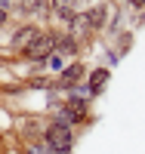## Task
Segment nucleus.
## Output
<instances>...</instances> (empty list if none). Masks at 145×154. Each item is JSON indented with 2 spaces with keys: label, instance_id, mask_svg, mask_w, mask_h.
<instances>
[{
  "label": "nucleus",
  "instance_id": "f257e3e1",
  "mask_svg": "<svg viewBox=\"0 0 145 154\" xmlns=\"http://www.w3.org/2000/svg\"><path fill=\"white\" fill-rule=\"evenodd\" d=\"M46 148L52 154H68L74 148V142H71V126L62 123V120L49 123V130H46Z\"/></svg>",
  "mask_w": 145,
  "mask_h": 154
},
{
  "label": "nucleus",
  "instance_id": "f03ea898",
  "mask_svg": "<svg viewBox=\"0 0 145 154\" xmlns=\"http://www.w3.org/2000/svg\"><path fill=\"white\" fill-rule=\"evenodd\" d=\"M52 49H56V37H49V34H37V40L25 49V56H28V59H46Z\"/></svg>",
  "mask_w": 145,
  "mask_h": 154
},
{
  "label": "nucleus",
  "instance_id": "7ed1b4c3",
  "mask_svg": "<svg viewBox=\"0 0 145 154\" xmlns=\"http://www.w3.org/2000/svg\"><path fill=\"white\" fill-rule=\"evenodd\" d=\"M84 117H87V105H84L80 99H71L68 105L62 108V123H71V120H74V123H80Z\"/></svg>",
  "mask_w": 145,
  "mask_h": 154
},
{
  "label": "nucleus",
  "instance_id": "20e7f679",
  "mask_svg": "<svg viewBox=\"0 0 145 154\" xmlns=\"http://www.w3.org/2000/svg\"><path fill=\"white\" fill-rule=\"evenodd\" d=\"M52 9L62 19H74L77 16V0H52Z\"/></svg>",
  "mask_w": 145,
  "mask_h": 154
},
{
  "label": "nucleus",
  "instance_id": "39448f33",
  "mask_svg": "<svg viewBox=\"0 0 145 154\" xmlns=\"http://www.w3.org/2000/svg\"><path fill=\"white\" fill-rule=\"evenodd\" d=\"M105 83H108V71H105V68H96L93 74H90V93H93V96L99 93Z\"/></svg>",
  "mask_w": 145,
  "mask_h": 154
},
{
  "label": "nucleus",
  "instance_id": "423d86ee",
  "mask_svg": "<svg viewBox=\"0 0 145 154\" xmlns=\"http://www.w3.org/2000/svg\"><path fill=\"white\" fill-rule=\"evenodd\" d=\"M34 40H37V31H34V28H22V31H16V43H19V46L28 49Z\"/></svg>",
  "mask_w": 145,
  "mask_h": 154
},
{
  "label": "nucleus",
  "instance_id": "0eeeda50",
  "mask_svg": "<svg viewBox=\"0 0 145 154\" xmlns=\"http://www.w3.org/2000/svg\"><path fill=\"white\" fill-rule=\"evenodd\" d=\"M80 77H84V68L80 65H71V68L62 71V83H74V80H80Z\"/></svg>",
  "mask_w": 145,
  "mask_h": 154
},
{
  "label": "nucleus",
  "instance_id": "6e6552de",
  "mask_svg": "<svg viewBox=\"0 0 145 154\" xmlns=\"http://www.w3.org/2000/svg\"><path fill=\"white\" fill-rule=\"evenodd\" d=\"M56 53H59V56H62V53H74V40H71V37H59Z\"/></svg>",
  "mask_w": 145,
  "mask_h": 154
},
{
  "label": "nucleus",
  "instance_id": "1a4fd4ad",
  "mask_svg": "<svg viewBox=\"0 0 145 154\" xmlns=\"http://www.w3.org/2000/svg\"><path fill=\"white\" fill-rule=\"evenodd\" d=\"M46 65H49V68H56V71H59V68H62V56H59V53H56V49H52V53H49V56H46Z\"/></svg>",
  "mask_w": 145,
  "mask_h": 154
},
{
  "label": "nucleus",
  "instance_id": "9d476101",
  "mask_svg": "<svg viewBox=\"0 0 145 154\" xmlns=\"http://www.w3.org/2000/svg\"><path fill=\"white\" fill-rule=\"evenodd\" d=\"M130 3H133V6H145V0H130Z\"/></svg>",
  "mask_w": 145,
  "mask_h": 154
},
{
  "label": "nucleus",
  "instance_id": "9b49d317",
  "mask_svg": "<svg viewBox=\"0 0 145 154\" xmlns=\"http://www.w3.org/2000/svg\"><path fill=\"white\" fill-rule=\"evenodd\" d=\"M3 22H6V12H3V9H0V25H3Z\"/></svg>",
  "mask_w": 145,
  "mask_h": 154
},
{
  "label": "nucleus",
  "instance_id": "f8f14e48",
  "mask_svg": "<svg viewBox=\"0 0 145 154\" xmlns=\"http://www.w3.org/2000/svg\"><path fill=\"white\" fill-rule=\"evenodd\" d=\"M6 3H9V0H0V9H3V6H6Z\"/></svg>",
  "mask_w": 145,
  "mask_h": 154
}]
</instances>
